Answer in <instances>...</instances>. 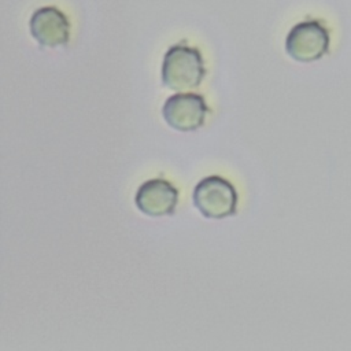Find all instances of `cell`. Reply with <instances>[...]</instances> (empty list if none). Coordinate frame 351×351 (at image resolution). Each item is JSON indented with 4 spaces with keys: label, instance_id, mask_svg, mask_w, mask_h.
I'll return each instance as SVG.
<instances>
[{
    "label": "cell",
    "instance_id": "cell-4",
    "mask_svg": "<svg viewBox=\"0 0 351 351\" xmlns=\"http://www.w3.org/2000/svg\"><path fill=\"white\" fill-rule=\"evenodd\" d=\"M207 112V104L203 96L197 93L173 95L162 108L167 125L180 132H193L203 126Z\"/></svg>",
    "mask_w": 351,
    "mask_h": 351
},
{
    "label": "cell",
    "instance_id": "cell-6",
    "mask_svg": "<svg viewBox=\"0 0 351 351\" xmlns=\"http://www.w3.org/2000/svg\"><path fill=\"white\" fill-rule=\"evenodd\" d=\"M134 202L141 213L149 217H165L174 213L178 191L163 178H152L140 185Z\"/></svg>",
    "mask_w": 351,
    "mask_h": 351
},
{
    "label": "cell",
    "instance_id": "cell-3",
    "mask_svg": "<svg viewBox=\"0 0 351 351\" xmlns=\"http://www.w3.org/2000/svg\"><path fill=\"white\" fill-rule=\"evenodd\" d=\"M329 48V33L318 21L296 23L288 33L285 49L288 55L303 63L321 59Z\"/></svg>",
    "mask_w": 351,
    "mask_h": 351
},
{
    "label": "cell",
    "instance_id": "cell-5",
    "mask_svg": "<svg viewBox=\"0 0 351 351\" xmlns=\"http://www.w3.org/2000/svg\"><path fill=\"white\" fill-rule=\"evenodd\" d=\"M30 33L43 47H60L69 43L70 22L56 7L48 5L36 10L30 18Z\"/></svg>",
    "mask_w": 351,
    "mask_h": 351
},
{
    "label": "cell",
    "instance_id": "cell-1",
    "mask_svg": "<svg viewBox=\"0 0 351 351\" xmlns=\"http://www.w3.org/2000/svg\"><path fill=\"white\" fill-rule=\"evenodd\" d=\"M206 74L202 53L188 45H173L167 49L162 63V81L176 92L197 88Z\"/></svg>",
    "mask_w": 351,
    "mask_h": 351
},
{
    "label": "cell",
    "instance_id": "cell-2",
    "mask_svg": "<svg viewBox=\"0 0 351 351\" xmlns=\"http://www.w3.org/2000/svg\"><path fill=\"white\" fill-rule=\"evenodd\" d=\"M195 207L210 219L230 217L237 208V192L230 181L221 176L200 180L193 189Z\"/></svg>",
    "mask_w": 351,
    "mask_h": 351
}]
</instances>
